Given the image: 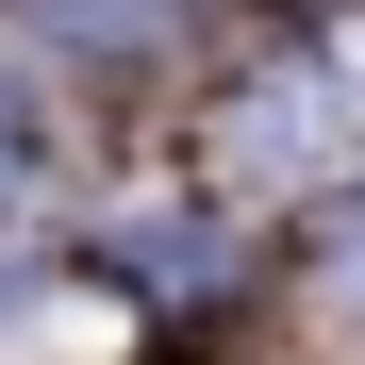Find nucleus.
I'll list each match as a JSON object with an SVG mask.
<instances>
[{"instance_id": "nucleus-1", "label": "nucleus", "mask_w": 365, "mask_h": 365, "mask_svg": "<svg viewBox=\"0 0 365 365\" xmlns=\"http://www.w3.org/2000/svg\"><path fill=\"white\" fill-rule=\"evenodd\" d=\"M232 150H250V166H332V83H316V116H282V83H266V116Z\"/></svg>"}, {"instance_id": "nucleus-2", "label": "nucleus", "mask_w": 365, "mask_h": 365, "mask_svg": "<svg viewBox=\"0 0 365 365\" xmlns=\"http://www.w3.org/2000/svg\"><path fill=\"white\" fill-rule=\"evenodd\" d=\"M34 17H50V34H100V50H116V34H166L182 0H34Z\"/></svg>"}, {"instance_id": "nucleus-3", "label": "nucleus", "mask_w": 365, "mask_h": 365, "mask_svg": "<svg viewBox=\"0 0 365 365\" xmlns=\"http://www.w3.org/2000/svg\"><path fill=\"white\" fill-rule=\"evenodd\" d=\"M34 182H50V133H34V100H17V83H0V216H17Z\"/></svg>"}, {"instance_id": "nucleus-4", "label": "nucleus", "mask_w": 365, "mask_h": 365, "mask_svg": "<svg viewBox=\"0 0 365 365\" xmlns=\"http://www.w3.org/2000/svg\"><path fill=\"white\" fill-rule=\"evenodd\" d=\"M316 282H332L349 316H365V216H332V250H316Z\"/></svg>"}]
</instances>
